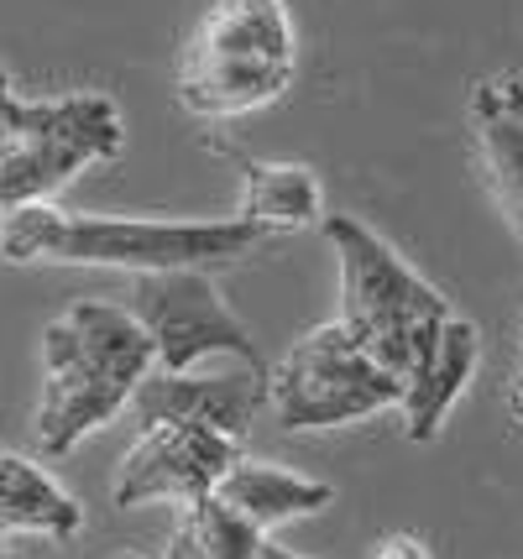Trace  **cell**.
<instances>
[{
  "instance_id": "1",
  "label": "cell",
  "mask_w": 523,
  "mask_h": 559,
  "mask_svg": "<svg viewBox=\"0 0 523 559\" xmlns=\"http://www.w3.org/2000/svg\"><path fill=\"white\" fill-rule=\"evenodd\" d=\"M268 241L262 225L230 219H116L69 215L58 204H26L0 219L5 262H63V267H121L147 272H204L241 262Z\"/></svg>"
},
{
  "instance_id": "2",
  "label": "cell",
  "mask_w": 523,
  "mask_h": 559,
  "mask_svg": "<svg viewBox=\"0 0 523 559\" xmlns=\"http://www.w3.org/2000/svg\"><path fill=\"white\" fill-rule=\"evenodd\" d=\"M157 371V350L126 304L79 298L43 330V397L32 435L43 455H69L131 408L136 388Z\"/></svg>"
},
{
  "instance_id": "3",
  "label": "cell",
  "mask_w": 523,
  "mask_h": 559,
  "mask_svg": "<svg viewBox=\"0 0 523 559\" xmlns=\"http://www.w3.org/2000/svg\"><path fill=\"white\" fill-rule=\"evenodd\" d=\"M320 230L341 257V319L367 345V356L408 392L440 350L450 304L356 215H324Z\"/></svg>"
},
{
  "instance_id": "4",
  "label": "cell",
  "mask_w": 523,
  "mask_h": 559,
  "mask_svg": "<svg viewBox=\"0 0 523 559\" xmlns=\"http://www.w3.org/2000/svg\"><path fill=\"white\" fill-rule=\"evenodd\" d=\"M299 73V43L283 0H210L178 63V105L230 121L273 105Z\"/></svg>"
},
{
  "instance_id": "5",
  "label": "cell",
  "mask_w": 523,
  "mask_h": 559,
  "mask_svg": "<svg viewBox=\"0 0 523 559\" xmlns=\"http://www.w3.org/2000/svg\"><path fill=\"white\" fill-rule=\"evenodd\" d=\"M126 146L121 110L110 95L22 99L0 69V219L52 194L90 163H110Z\"/></svg>"
},
{
  "instance_id": "6",
  "label": "cell",
  "mask_w": 523,
  "mask_h": 559,
  "mask_svg": "<svg viewBox=\"0 0 523 559\" xmlns=\"http://www.w3.org/2000/svg\"><path fill=\"white\" fill-rule=\"evenodd\" d=\"M268 403L283 429H341L403 408V382L367 356L346 319H330L288 345V356L273 366Z\"/></svg>"
},
{
  "instance_id": "7",
  "label": "cell",
  "mask_w": 523,
  "mask_h": 559,
  "mask_svg": "<svg viewBox=\"0 0 523 559\" xmlns=\"http://www.w3.org/2000/svg\"><path fill=\"white\" fill-rule=\"evenodd\" d=\"M126 309L142 319V330L152 335L157 371L183 377L210 356H225V361L247 366L257 377H273V366L262 361L247 324L225 309V298L204 272H147V277L131 283Z\"/></svg>"
},
{
  "instance_id": "8",
  "label": "cell",
  "mask_w": 523,
  "mask_h": 559,
  "mask_svg": "<svg viewBox=\"0 0 523 559\" xmlns=\"http://www.w3.org/2000/svg\"><path fill=\"white\" fill-rule=\"evenodd\" d=\"M241 461V439H225L204 424H157L142 429L116 471V508H147V502H183L221 491L230 465Z\"/></svg>"
},
{
  "instance_id": "9",
  "label": "cell",
  "mask_w": 523,
  "mask_h": 559,
  "mask_svg": "<svg viewBox=\"0 0 523 559\" xmlns=\"http://www.w3.org/2000/svg\"><path fill=\"white\" fill-rule=\"evenodd\" d=\"M268 382L247 366H230L215 377H194V371H152L147 382L136 388L126 414L136 418V429H157V424H204L225 439H247L262 403H268Z\"/></svg>"
},
{
  "instance_id": "10",
  "label": "cell",
  "mask_w": 523,
  "mask_h": 559,
  "mask_svg": "<svg viewBox=\"0 0 523 559\" xmlns=\"http://www.w3.org/2000/svg\"><path fill=\"white\" fill-rule=\"evenodd\" d=\"M476 142H482V168L492 183L502 219L523 246V79H487L472 90Z\"/></svg>"
},
{
  "instance_id": "11",
  "label": "cell",
  "mask_w": 523,
  "mask_h": 559,
  "mask_svg": "<svg viewBox=\"0 0 523 559\" xmlns=\"http://www.w3.org/2000/svg\"><path fill=\"white\" fill-rule=\"evenodd\" d=\"M476 361H482V335H476V324L461 314H450L445 330H440L435 361L424 366L419 382L403 392V429H408L414 444H429V439L440 435L445 414L461 403V392L472 388Z\"/></svg>"
},
{
  "instance_id": "12",
  "label": "cell",
  "mask_w": 523,
  "mask_h": 559,
  "mask_svg": "<svg viewBox=\"0 0 523 559\" xmlns=\"http://www.w3.org/2000/svg\"><path fill=\"white\" fill-rule=\"evenodd\" d=\"M84 528V508L26 455L0 450V538L37 534L69 544Z\"/></svg>"
},
{
  "instance_id": "13",
  "label": "cell",
  "mask_w": 523,
  "mask_h": 559,
  "mask_svg": "<svg viewBox=\"0 0 523 559\" xmlns=\"http://www.w3.org/2000/svg\"><path fill=\"white\" fill-rule=\"evenodd\" d=\"M221 497L236 512H247L251 523L268 534L288 518H304V512H320L335 502V487L330 481H314V476H299V471H283L273 461H241L230 465V476L221 481Z\"/></svg>"
},
{
  "instance_id": "14",
  "label": "cell",
  "mask_w": 523,
  "mask_h": 559,
  "mask_svg": "<svg viewBox=\"0 0 523 559\" xmlns=\"http://www.w3.org/2000/svg\"><path fill=\"white\" fill-rule=\"evenodd\" d=\"M241 219L262 225L268 236L320 225L324 204L314 173L299 168V163H251V157H241Z\"/></svg>"
},
{
  "instance_id": "15",
  "label": "cell",
  "mask_w": 523,
  "mask_h": 559,
  "mask_svg": "<svg viewBox=\"0 0 523 559\" xmlns=\"http://www.w3.org/2000/svg\"><path fill=\"white\" fill-rule=\"evenodd\" d=\"M183 523H189V534L200 538V549L210 559H257L262 555V544H268V534L251 523L247 512L230 508L221 491L200 497L194 508L183 512Z\"/></svg>"
},
{
  "instance_id": "16",
  "label": "cell",
  "mask_w": 523,
  "mask_h": 559,
  "mask_svg": "<svg viewBox=\"0 0 523 559\" xmlns=\"http://www.w3.org/2000/svg\"><path fill=\"white\" fill-rule=\"evenodd\" d=\"M372 559H435V555H429L424 538H414V534H382L377 538V549H372Z\"/></svg>"
},
{
  "instance_id": "17",
  "label": "cell",
  "mask_w": 523,
  "mask_h": 559,
  "mask_svg": "<svg viewBox=\"0 0 523 559\" xmlns=\"http://www.w3.org/2000/svg\"><path fill=\"white\" fill-rule=\"evenodd\" d=\"M163 559H210V555L200 549V538L189 534V523H178L174 538H168V555H163Z\"/></svg>"
},
{
  "instance_id": "18",
  "label": "cell",
  "mask_w": 523,
  "mask_h": 559,
  "mask_svg": "<svg viewBox=\"0 0 523 559\" xmlns=\"http://www.w3.org/2000/svg\"><path fill=\"white\" fill-rule=\"evenodd\" d=\"M257 559H304V555H294V549H283L277 538H268V544H262V555H257Z\"/></svg>"
},
{
  "instance_id": "19",
  "label": "cell",
  "mask_w": 523,
  "mask_h": 559,
  "mask_svg": "<svg viewBox=\"0 0 523 559\" xmlns=\"http://www.w3.org/2000/svg\"><path fill=\"white\" fill-rule=\"evenodd\" d=\"M0 559H22V555H16V549H11V544H5V538H0Z\"/></svg>"
},
{
  "instance_id": "20",
  "label": "cell",
  "mask_w": 523,
  "mask_h": 559,
  "mask_svg": "<svg viewBox=\"0 0 523 559\" xmlns=\"http://www.w3.org/2000/svg\"><path fill=\"white\" fill-rule=\"evenodd\" d=\"M519 350H523V330H519Z\"/></svg>"
},
{
  "instance_id": "21",
  "label": "cell",
  "mask_w": 523,
  "mask_h": 559,
  "mask_svg": "<svg viewBox=\"0 0 523 559\" xmlns=\"http://www.w3.org/2000/svg\"><path fill=\"white\" fill-rule=\"evenodd\" d=\"M121 559H131V555H121Z\"/></svg>"
}]
</instances>
